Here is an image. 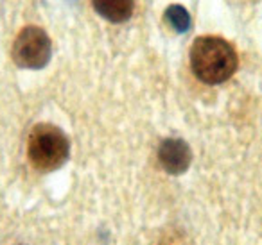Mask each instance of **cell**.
I'll return each instance as SVG.
<instances>
[{
    "instance_id": "5b68a950",
    "label": "cell",
    "mask_w": 262,
    "mask_h": 245,
    "mask_svg": "<svg viewBox=\"0 0 262 245\" xmlns=\"http://www.w3.org/2000/svg\"><path fill=\"white\" fill-rule=\"evenodd\" d=\"M92 4L102 18L113 23H120L133 15L135 0H92Z\"/></svg>"
},
{
    "instance_id": "6da1fadb",
    "label": "cell",
    "mask_w": 262,
    "mask_h": 245,
    "mask_svg": "<svg viewBox=\"0 0 262 245\" xmlns=\"http://www.w3.org/2000/svg\"><path fill=\"white\" fill-rule=\"evenodd\" d=\"M190 66L200 81L221 84L237 70V52L223 38L201 36L190 48Z\"/></svg>"
},
{
    "instance_id": "277c9868",
    "label": "cell",
    "mask_w": 262,
    "mask_h": 245,
    "mask_svg": "<svg viewBox=\"0 0 262 245\" xmlns=\"http://www.w3.org/2000/svg\"><path fill=\"white\" fill-rule=\"evenodd\" d=\"M190 149L180 138H167L158 147V161L169 174H183L190 165Z\"/></svg>"
},
{
    "instance_id": "3957f363",
    "label": "cell",
    "mask_w": 262,
    "mask_h": 245,
    "mask_svg": "<svg viewBox=\"0 0 262 245\" xmlns=\"http://www.w3.org/2000/svg\"><path fill=\"white\" fill-rule=\"evenodd\" d=\"M51 38L36 26L24 27L13 43V61L22 68H43L51 59Z\"/></svg>"
},
{
    "instance_id": "7a4b0ae2",
    "label": "cell",
    "mask_w": 262,
    "mask_h": 245,
    "mask_svg": "<svg viewBox=\"0 0 262 245\" xmlns=\"http://www.w3.org/2000/svg\"><path fill=\"white\" fill-rule=\"evenodd\" d=\"M70 152L69 138L59 127L52 124H38L29 134L27 154L41 172H52L67 161Z\"/></svg>"
},
{
    "instance_id": "8992f818",
    "label": "cell",
    "mask_w": 262,
    "mask_h": 245,
    "mask_svg": "<svg viewBox=\"0 0 262 245\" xmlns=\"http://www.w3.org/2000/svg\"><path fill=\"white\" fill-rule=\"evenodd\" d=\"M165 20L169 22V26L178 33H185L190 27V15L182 8V6H171L165 11Z\"/></svg>"
}]
</instances>
